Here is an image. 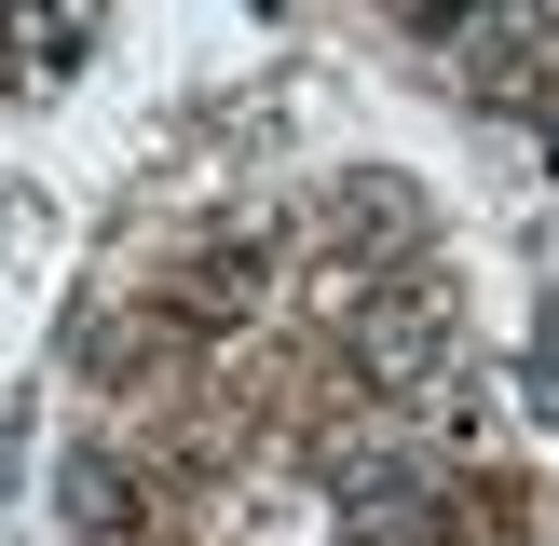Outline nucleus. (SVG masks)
Wrapping results in <instances>:
<instances>
[{
  "mask_svg": "<svg viewBox=\"0 0 559 546\" xmlns=\"http://www.w3.org/2000/svg\"><path fill=\"white\" fill-rule=\"evenodd\" d=\"M437 369H451V287L437 273H382L355 300V382L369 396H424Z\"/></svg>",
  "mask_w": 559,
  "mask_h": 546,
  "instance_id": "f257e3e1",
  "label": "nucleus"
},
{
  "mask_svg": "<svg viewBox=\"0 0 559 546\" xmlns=\"http://www.w3.org/2000/svg\"><path fill=\"white\" fill-rule=\"evenodd\" d=\"M464 82H478L491 109L546 96V14H478V27H464Z\"/></svg>",
  "mask_w": 559,
  "mask_h": 546,
  "instance_id": "f03ea898",
  "label": "nucleus"
},
{
  "mask_svg": "<svg viewBox=\"0 0 559 546\" xmlns=\"http://www.w3.org/2000/svg\"><path fill=\"white\" fill-rule=\"evenodd\" d=\"M246 300H260V246H218V260H191L178 314H191V328H218V314H246Z\"/></svg>",
  "mask_w": 559,
  "mask_h": 546,
  "instance_id": "7ed1b4c3",
  "label": "nucleus"
},
{
  "mask_svg": "<svg viewBox=\"0 0 559 546\" xmlns=\"http://www.w3.org/2000/svg\"><path fill=\"white\" fill-rule=\"evenodd\" d=\"M69 519H82V533H123V519H136V491H123V464H109V451L69 464Z\"/></svg>",
  "mask_w": 559,
  "mask_h": 546,
  "instance_id": "20e7f679",
  "label": "nucleus"
},
{
  "mask_svg": "<svg viewBox=\"0 0 559 546\" xmlns=\"http://www.w3.org/2000/svg\"><path fill=\"white\" fill-rule=\"evenodd\" d=\"M396 14H409V27H451V41H464V27H478L491 0H396Z\"/></svg>",
  "mask_w": 559,
  "mask_h": 546,
  "instance_id": "39448f33",
  "label": "nucleus"
}]
</instances>
